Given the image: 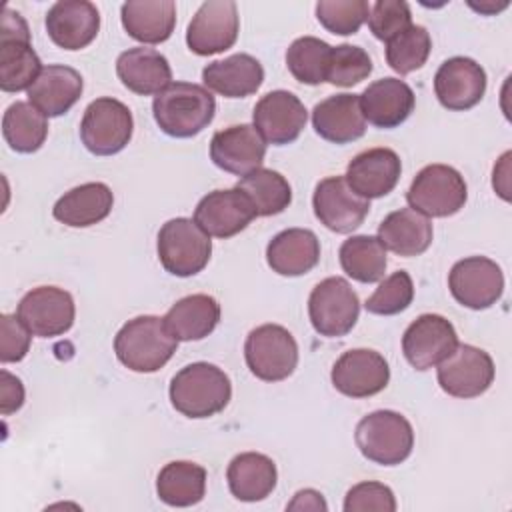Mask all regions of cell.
Returning a JSON list of instances; mask_svg holds the SVG:
<instances>
[{"label":"cell","mask_w":512,"mask_h":512,"mask_svg":"<svg viewBox=\"0 0 512 512\" xmlns=\"http://www.w3.org/2000/svg\"><path fill=\"white\" fill-rule=\"evenodd\" d=\"M216 100L208 88L192 82H172L154 96L152 114L160 130L172 138H192L214 118Z\"/></svg>","instance_id":"1"},{"label":"cell","mask_w":512,"mask_h":512,"mask_svg":"<svg viewBox=\"0 0 512 512\" xmlns=\"http://www.w3.org/2000/svg\"><path fill=\"white\" fill-rule=\"evenodd\" d=\"M170 402L186 418H210L222 412L232 398V382L216 364L192 362L174 374Z\"/></svg>","instance_id":"2"},{"label":"cell","mask_w":512,"mask_h":512,"mask_svg":"<svg viewBox=\"0 0 512 512\" xmlns=\"http://www.w3.org/2000/svg\"><path fill=\"white\" fill-rule=\"evenodd\" d=\"M178 340L168 332L164 318L136 316L114 338L116 358L132 372H156L176 352Z\"/></svg>","instance_id":"3"},{"label":"cell","mask_w":512,"mask_h":512,"mask_svg":"<svg viewBox=\"0 0 512 512\" xmlns=\"http://www.w3.org/2000/svg\"><path fill=\"white\" fill-rule=\"evenodd\" d=\"M354 440L370 462L396 466L412 454L414 430L400 412L376 410L356 424Z\"/></svg>","instance_id":"4"},{"label":"cell","mask_w":512,"mask_h":512,"mask_svg":"<svg viewBox=\"0 0 512 512\" xmlns=\"http://www.w3.org/2000/svg\"><path fill=\"white\" fill-rule=\"evenodd\" d=\"M42 68L44 66L30 44L26 20L6 6L0 24V88L4 92L28 90Z\"/></svg>","instance_id":"5"},{"label":"cell","mask_w":512,"mask_h":512,"mask_svg":"<svg viewBox=\"0 0 512 512\" xmlns=\"http://www.w3.org/2000/svg\"><path fill=\"white\" fill-rule=\"evenodd\" d=\"M156 250L166 272L188 278L206 268L212 254V240L192 218H172L162 224Z\"/></svg>","instance_id":"6"},{"label":"cell","mask_w":512,"mask_h":512,"mask_svg":"<svg viewBox=\"0 0 512 512\" xmlns=\"http://www.w3.org/2000/svg\"><path fill=\"white\" fill-rule=\"evenodd\" d=\"M406 200L424 216L446 218L464 208L468 188L464 176L448 164H428L412 180Z\"/></svg>","instance_id":"7"},{"label":"cell","mask_w":512,"mask_h":512,"mask_svg":"<svg viewBox=\"0 0 512 512\" xmlns=\"http://www.w3.org/2000/svg\"><path fill=\"white\" fill-rule=\"evenodd\" d=\"M134 120L130 108L110 96L92 100L80 122V140L96 156H112L126 148Z\"/></svg>","instance_id":"8"},{"label":"cell","mask_w":512,"mask_h":512,"mask_svg":"<svg viewBox=\"0 0 512 512\" xmlns=\"http://www.w3.org/2000/svg\"><path fill=\"white\" fill-rule=\"evenodd\" d=\"M250 372L264 382L286 380L298 364V344L280 324H262L250 330L244 342Z\"/></svg>","instance_id":"9"},{"label":"cell","mask_w":512,"mask_h":512,"mask_svg":"<svg viewBox=\"0 0 512 512\" xmlns=\"http://www.w3.org/2000/svg\"><path fill=\"white\" fill-rule=\"evenodd\" d=\"M360 314L358 294L348 280L330 276L318 282L308 298V316L312 328L326 338L346 336Z\"/></svg>","instance_id":"10"},{"label":"cell","mask_w":512,"mask_h":512,"mask_svg":"<svg viewBox=\"0 0 512 512\" xmlns=\"http://www.w3.org/2000/svg\"><path fill=\"white\" fill-rule=\"evenodd\" d=\"M448 288L454 300L470 310H486L504 292L502 268L486 256L458 260L448 274Z\"/></svg>","instance_id":"11"},{"label":"cell","mask_w":512,"mask_h":512,"mask_svg":"<svg viewBox=\"0 0 512 512\" xmlns=\"http://www.w3.org/2000/svg\"><path fill=\"white\" fill-rule=\"evenodd\" d=\"M16 316L32 336L52 338L72 328L76 306L70 292L64 288L38 286L22 296Z\"/></svg>","instance_id":"12"},{"label":"cell","mask_w":512,"mask_h":512,"mask_svg":"<svg viewBox=\"0 0 512 512\" xmlns=\"http://www.w3.org/2000/svg\"><path fill=\"white\" fill-rule=\"evenodd\" d=\"M494 382L492 356L472 344H460L438 364V384L454 398H476Z\"/></svg>","instance_id":"13"},{"label":"cell","mask_w":512,"mask_h":512,"mask_svg":"<svg viewBox=\"0 0 512 512\" xmlns=\"http://www.w3.org/2000/svg\"><path fill=\"white\" fill-rule=\"evenodd\" d=\"M240 30L238 8L232 0H208L192 16L186 44L198 56H210L234 46Z\"/></svg>","instance_id":"14"},{"label":"cell","mask_w":512,"mask_h":512,"mask_svg":"<svg viewBox=\"0 0 512 512\" xmlns=\"http://www.w3.org/2000/svg\"><path fill=\"white\" fill-rule=\"evenodd\" d=\"M312 208L320 224L336 234L356 230L370 210V200L358 196L344 176H328L314 188Z\"/></svg>","instance_id":"15"},{"label":"cell","mask_w":512,"mask_h":512,"mask_svg":"<svg viewBox=\"0 0 512 512\" xmlns=\"http://www.w3.org/2000/svg\"><path fill=\"white\" fill-rule=\"evenodd\" d=\"M458 346V336L450 320L440 314L418 316L402 336V352L416 370H430L448 358Z\"/></svg>","instance_id":"16"},{"label":"cell","mask_w":512,"mask_h":512,"mask_svg":"<svg viewBox=\"0 0 512 512\" xmlns=\"http://www.w3.org/2000/svg\"><path fill=\"white\" fill-rule=\"evenodd\" d=\"M334 388L348 398H368L382 392L390 380L386 358L370 348L346 350L330 372Z\"/></svg>","instance_id":"17"},{"label":"cell","mask_w":512,"mask_h":512,"mask_svg":"<svg viewBox=\"0 0 512 512\" xmlns=\"http://www.w3.org/2000/svg\"><path fill=\"white\" fill-rule=\"evenodd\" d=\"M308 112L298 96L288 90H272L264 94L252 112V126L274 146L292 144L304 130Z\"/></svg>","instance_id":"18"},{"label":"cell","mask_w":512,"mask_h":512,"mask_svg":"<svg viewBox=\"0 0 512 512\" xmlns=\"http://www.w3.org/2000/svg\"><path fill=\"white\" fill-rule=\"evenodd\" d=\"M434 92L444 108L454 112L470 110L484 98L486 72L472 58H448L436 70Z\"/></svg>","instance_id":"19"},{"label":"cell","mask_w":512,"mask_h":512,"mask_svg":"<svg viewBox=\"0 0 512 512\" xmlns=\"http://www.w3.org/2000/svg\"><path fill=\"white\" fill-rule=\"evenodd\" d=\"M266 142L252 124H234L218 130L210 140V160L224 172L246 176L262 168Z\"/></svg>","instance_id":"20"},{"label":"cell","mask_w":512,"mask_h":512,"mask_svg":"<svg viewBox=\"0 0 512 512\" xmlns=\"http://www.w3.org/2000/svg\"><path fill=\"white\" fill-rule=\"evenodd\" d=\"M256 212L250 200L234 186L228 190L208 192L194 210V222L214 238H230L242 232Z\"/></svg>","instance_id":"21"},{"label":"cell","mask_w":512,"mask_h":512,"mask_svg":"<svg viewBox=\"0 0 512 512\" xmlns=\"http://www.w3.org/2000/svg\"><path fill=\"white\" fill-rule=\"evenodd\" d=\"M46 32L64 50L86 48L100 30V12L88 0H60L46 12Z\"/></svg>","instance_id":"22"},{"label":"cell","mask_w":512,"mask_h":512,"mask_svg":"<svg viewBox=\"0 0 512 512\" xmlns=\"http://www.w3.org/2000/svg\"><path fill=\"white\" fill-rule=\"evenodd\" d=\"M400 156L390 148H370L356 154L346 168L348 186L362 198H382L400 180Z\"/></svg>","instance_id":"23"},{"label":"cell","mask_w":512,"mask_h":512,"mask_svg":"<svg viewBox=\"0 0 512 512\" xmlns=\"http://www.w3.org/2000/svg\"><path fill=\"white\" fill-rule=\"evenodd\" d=\"M416 104L412 88L400 78H380L360 94L364 118L376 128H396L408 120Z\"/></svg>","instance_id":"24"},{"label":"cell","mask_w":512,"mask_h":512,"mask_svg":"<svg viewBox=\"0 0 512 512\" xmlns=\"http://www.w3.org/2000/svg\"><path fill=\"white\" fill-rule=\"evenodd\" d=\"M316 134L332 144H348L364 136L366 118L360 106V94H334L318 102L312 110Z\"/></svg>","instance_id":"25"},{"label":"cell","mask_w":512,"mask_h":512,"mask_svg":"<svg viewBox=\"0 0 512 512\" xmlns=\"http://www.w3.org/2000/svg\"><path fill=\"white\" fill-rule=\"evenodd\" d=\"M82 76L64 64H48L28 88V102L46 118L66 114L82 96Z\"/></svg>","instance_id":"26"},{"label":"cell","mask_w":512,"mask_h":512,"mask_svg":"<svg viewBox=\"0 0 512 512\" xmlns=\"http://www.w3.org/2000/svg\"><path fill=\"white\" fill-rule=\"evenodd\" d=\"M120 82L134 94L150 96L172 84V68L164 54L154 48H128L116 60Z\"/></svg>","instance_id":"27"},{"label":"cell","mask_w":512,"mask_h":512,"mask_svg":"<svg viewBox=\"0 0 512 512\" xmlns=\"http://www.w3.org/2000/svg\"><path fill=\"white\" fill-rule=\"evenodd\" d=\"M204 86L226 98H246L264 82L262 64L250 54H232L224 60H214L202 70Z\"/></svg>","instance_id":"28"},{"label":"cell","mask_w":512,"mask_h":512,"mask_svg":"<svg viewBox=\"0 0 512 512\" xmlns=\"http://www.w3.org/2000/svg\"><path fill=\"white\" fill-rule=\"evenodd\" d=\"M266 260L280 276H302L318 264L320 242L308 228H288L268 242Z\"/></svg>","instance_id":"29"},{"label":"cell","mask_w":512,"mask_h":512,"mask_svg":"<svg viewBox=\"0 0 512 512\" xmlns=\"http://www.w3.org/2000/svg\"><path fill=\"white\" fill-rule=\"evenodd\" d=\"M432 222L414 208H400L390 212L378 226V240L382 246L398 256H420L432 244Z\"/></svg>","instance_id":"30"},{"label":"cell","mask_w":512,"mask_h":512,"mask_svg":"<svg viewBox=\"0 0 512 512\" xmlns=\"http://www.w3.org/2000/svg\"><path fill=\"white\" fill-rule=\"evenodd\" d=\"M114 206V194L104 182H86L64 196L52 208L58 222L70 228H88L102 222Z\"/></svg>","instance_id":"31"},{"label":"cell","mask_w":512,"mask_h":512,"mask_svg":"<svg viewBox=\"0 0 512 512\" xmlns=\"http://www.w3.org/2000/svg\"><path fill=\"white\" fill-rule=\"evenodd\" d=\"M120 18L130 38L160 44L174 32L176 4L172 0H130L122 4Z\"/></svg>","instance_id":"32"},{"label":"cell","mask_w":512,"mask_h":512,"mask_svg":"<svg viewBox=\"0 0 512 512\" xmlns=\"http://www.w3.org/2000/svg\"><path fill=\"white\" fill-rule=\"evenodd\" d=\"M228 488L242 502H260L276 488L278 472L272 458L260 452H242L234 456L226 470Z\"/></svg>","instance_id":"33"},{"label":"cell","mask_w":512,"mask_h":512,"mask_svg":"<svg viewBox=\"0 0 512 512\" xmlns=\"http://www.w3.org/2000/svg\"><path fill=\"white\" fill-rule=\"evenodd\" d=\"M220 322V304L210 294H190L180 298L164 316L168 332L178 342L202 340Z\"/></svg>","instance_id":"34"},{"label":"cell","mask_w":512,"mask_h":512,"mask_svg":"<svg viewBox=\"0 0 512 512\" xmlns=\"http://www.w3.org/2000/svg\"><path fill=\"white\" fill-rule=\"evenodd\" d=\"M158 498L176 508L198 504L206 494V470L188 460L168 462L156 478Z\"/></svg>","instance_id":"35"},{"label":"cell","mask_w":512,"mask_h":512,"mask_svg":"<svg viewBox=\"0 0 512 512\" xmlns=\"http://www.w3.org/2000/svg\"><path fill=\"white\" fill-rule=\"evenodd\" d=\"M2 134L14 152L32 154L42 148L48 136V120L30 102H14L4 112Z\"/></svg>","instance_id":"36"},{"label":"cell","mask_w":512,"mask_h":512,"mask_svg":"<svg viewBox=\"0 0 512 512\" xmlns=\"http://www.w3.org/2000/svg\"><path fill=\"white\" fill-rule=\"evenodd\" d=\"M236 188L250 200L256 216H274L292 202V188L288 180L270 168H256L242 176Z\"/></svg>","instance_id":"37"},{"label":"cell","mask_w":512,"mask_h":512,"mask_svg":"<svg viewBox=\"0 0 512 512\" xmlns=\"http://www.w3.org/2000/svg\"><path fill=\"white\" fill-rule=\"evenodd\" d=\"M340 266L342 270L362 284H372L384 278L388 258L386 248L378 240V236L358 234L342 242L340 246Z\"/></svg>","instance_id":"38"},{"label":"cell","mask_w":512,"mask_h":512,"mask_svg":"<svg viewBox=\"0 0 512 512\" xmlns=\"http://www.w3.org/2000/svg\"><path fill=\"white\" fill-rule=\"evenodd\" d=\"M332 46L316 36L296 38L286 50V66L290 74L308 86H318L326 82L328 62Z\"/></svg>","instance_id":"39"},{"label":"cell","mask_w":512,"mask_h":512,"mask_svg":"<svg viewBox=\"0 0 512 512\" xmlns=\"http://www.w3.org/2000/svg\"><path fill=\"white\" fill-rule=\"evenodd\" d=\"M432 40L424 26L410 24L406 30L386 42V62L398 74H410L422 68L430 56Z\"/></svg>","instance_id":"40"},{"label":"cell","mask_w":512,"mask_h":512,"mask_svg":"<svg viewBox=\"0 0 512 512\" xmlns=\"http://www.w3.org/2000/svg\"><path fill=\"white\" fill-rule=\"evenodd\" d=\"M370 4L366 0H320L316 4L318 22L332 34L350 36L368 20Z\"/></svg>","instance_id":"41"},{"label":"cell","mask_w":512,"mask_h":512,"mask_svg":"<svg viewBox=\"0 0 512 512\" xmlns=\"http://www.w3.org/2000/svg\"><path fill=\"white\" fill-rule=\"evenodd\" d=\"M370 72H372V60L364 48L352 46V44H340L330 52L326 82H330L332 86L348 88L366 80Z\"/></svg>","instance_id":"42"},{"label":"cell","mask_w":512,"mask_h":512,"mask_svg":"<svg viewBox=\"0 0 512 512\" xmlns=\"http://www.w3.org/2000/svg\"><path fill=\"white\" fill-rule=\"evenodd\" d=\"M414 298V282L406 270H398L384 278L374 294L366 300L364 308L370 314L394 316L404 312Z\"/></svg>","instance_id":"43"},{"label":"cell","mask_w":512,"mask_h":512,"mask_svg":"<svg viewBox=\"0 0 512 512\" xmlns=\"http://www.w3.org/2000/svg\"><path fill=\"white\" fill-rule=\"evenodd\" d=\"M410 24L412 14L410 6L404 0H378L370 6L368 28L382 42H388L390 38L406 30Z\"/></svg>","instance_id":"44"},{"label":"cell","mask_w":512,"mask_h":512,"mask_svg":"<svg viewBox=\"0 0 512 512\" xmlns=\"http://www.w3.org/2000/svg\"><path fill=\"white\" fill-rule=\"evenodd\" d=\"M344 510L346 512H394L396 510V498L394 492L382 484V482H360L352 486L346 492L344 498Z\"/></svg>","instance_id":"45"},{"label":"cell","mask_w":512,"mask_h":512,"mask_svg":"<svg viewBox=\"0 0 512 512\" xmlns=\"http://www.w3.org/2000/svg\"><path fill=\"white\" fill-rule=\"evenodd\" d=\"M30 350V330L14 314L0 316V360L20 362Z\"/></svg>","instance_id":"46"},{"label":"cell","mask_w":512,"mask_h":512,"mask_svg":"<svg viewBox=\"0 0 512 512\" xmlns=\"http://www.w3.org/2000/svg\"><path fill=\"white\" fill-rule=\"evenodd\" d=\"M0 412L4 416L16 412L24 404V386L20 378L10 374L8 370L0 372Z\"/></svg>","instance_id":"47"},{"label":"cell","mask_w":512,"mask_h":512,"mask_svg":"<svg viewBox=\"0 0 512 512\" xmlns=\"http://www.w3.org/2000/svg\"><path fill=\"white\" fill-rule=\"evenodd\" d=\"M286 510H322L324 512V510H328V504L318 490L304 488L294 494V498L288 502Z\"/></svg>","instance_id":"48"},{"label":"cell","mask_w":512,"mask_h":512,"mask_svg":"<svg viewBox=\"0 0 512 512\" xmlns=\"http://www.w3.org/2000/svg\"><path fill=\"white\" fill-rule=\"evenodd\" d=\"M468 4H470V8H474L480 14H496V12H500V10H504L508 6V0L500 2V4H494L490 0L488 2H480V4H474V2H468Z\"/></svg>","instance_id":"49"}]
</instances>
